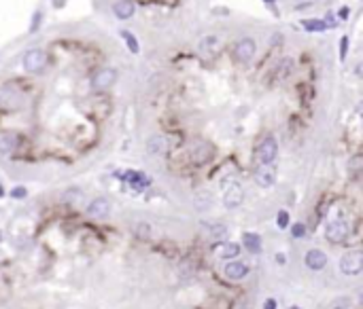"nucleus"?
Returning a JSON list of instances; mask_svg holds the SVG:
<instances>
[{"label":"nucleus","mask_w":363,"mask_h":309,"mask_svg":"<svg viewBox=\"0 0 363 309\" xmlns=\"http://www.w3.org/2000/svg\"><path fill=\"white\" fill-rule=\"evenodd\" d=\"M264 309H276V301H274V299H267L266 303H264Z\"/></svg>","instance_id":"33"},{"label":"nucleus","mask_w":363,"mask_h":309,"mask_svg":"<svg viewBox=\"0 0 363 309\" xmlns=\"http://www.w3.org/2000/svg\"><path fill=\"white\" fill-rule=\"evenodd\" d=\"M115 81H117V72L113 68H102L92 76V87L96 91H106L115 85Z\"/></svg>","instance_id":"4"},{"label":"nucleus","mask_w":363,"mask_h":309,"mask_svg":"<svg viewBox=\"0 0 363 309\" xmlns=\"http://www.w3.org/2000/svg\"><path fill=\"white\" fill-rule=\"evenodd\" d=\"M242 242H244V248L251 254L261 252V237L257 233H244V235H242Z\"/></svg>","instance_id":"16"},{"label":"nucleus","mask_w":363,"mask_h":309,"mask_svg":"<svg viewBox=\"0 0 363 309\" xmlns=\"http://www.w3.org/2000/svg\"><path fill=\"white\" fill-rule=\"evenodd\" d=\"M223 273H225V278H229V280H244L248 275V267L240 261H229L225 269H223Z\"/></svg>","instance_id":"11"},{"label":"nucleus","mask_w":363,"mask_h":309,"mask_svg":"<svg viewBox=\"0 0 363 309\" xmlns=\"http://www.w3.org/2000/svg\"><path fill=\"white\" fill-rule=\"evenodd\" d=\"M15 146H17V138L13 136V133H4V136H0V153L9 154V153L15 151Z\"/></svg>","instance_id":"18"},{"label":"nucleus","mask_w":363,"mask_h":309,"mask_svg":"<svg viewBox=\"0 0 363 309\" xmlns=\"http://www.w3.org/2000/svg\"><path fill=\"white\" fill-rule=\"evenodd\" d=\"M266 2H267V4H272V2H274V0H266Z\"/></svg>","instance_id":"35"},{"label":"nucleus","mask_w":363,"mask_h":309,"mask_svg":"<svg viewBox=\"0 0 363 309\" xmlns=\"http://www.w3.org/2000/svg\"><path fill=\"white\" fill-rule=\"evenodd\" d=\"M363 269V254L359 250H353V252H346L340 259V271L344 275H359Z\"/></svg>","instance_id":"1"},{"label":"nucleus","mask_w":363,"mask_h":309,"mask_svg":"<svg viewBox=\"0 0 363 309\" xmlns=\"http://www.w3.org/2000/svg\"><path fill=\"white\" fill-rule=\"evenodd\" d=\"M123 178H125L127 182H130L136 191H143L145 186L149 184V178L143 176V174H138V172H125V174H123Z\"/></svg>","instance_id":"17"},{"label":"nucleus","mask_w":363,"mask_h":309,"mask_svg":"<svg viewBox=\"0 0 363 309\" xmlns=\"http://www.w3.org/2000/svg\"><path fill=\"white\" fill-rule=\"evenodd\" d=\"M276 224H278V229H287V227H289V214H287L285 210H280L278 214H276Z\"/></svg>","instance_id":"24"},{"label":"nucleus","mask_w":363,"mask_h":309,"mask_svg":"<svg viewBox=\"0 0 363 309\" xmlns=\"http://www.w3.org/2000/svg\"><path fill=\"white\" fill-rule=\"evenodd\" d=\"M11 195L15 197V199H22V197H25V195H28V191H25L24 186H15V189L11 191Z\"/></svg>","instance_id":"28"},{"label":"nucleus","mask_w":363,"mask_h":309,"mask_svg":"<svg viewBox=\"0 0 363 309\" xmlns=\"http://www.w3.org/2000/svg\"><path fill=\"white\" fill-rule=\"evenodd\" d=\"M348 53V36H342L340 38V60H344Z\"/></svg>","instance_id":"27"},{"label":"nucleus","mask_w":363,"mask_h":309,"mask_svg":"<svg viewBox=\"0 0 363 309\" xmlns=\"http://www.w3.org/2000/svg\"><path fill=\"white\" fill-rule=\"evenodd\" d=\"M146 151H149L151 154L168 153V138H166V136H153L149 142H146Z\"/></svg>","instance_id":"14"},{"label":"nucleus","mask_w":363,"mask_h":309,"mask_svg":"<svg viewBox=\"0 0 363 309\" xmlns=\"http://www.w3.org/2000/svg\"><path fill=\"white\" fill-rule=\"evenodd\" d=\"M238 254H240V246L234 242H227L219 248V256H223V259H236Z\"/></svg>","instance_id":"19"},{"label":"nucleus","mask_w":363,"mask_h":309,"mask_svg":"<svg viewBox=\"0 0 363 309\" xmlns=\"http://www.w3.org/2000/svg\"><path fill=\"white\" fill-rule=\"evenodd\" d=\"M274 180H276V174H274V170L270 165H261L257 172H255V182H257L259 186H264V189H270V186L274 184Z\"/></svg>","instance_id":"13"},{"label":"nucleus","mask_w":363,"mask_h":309,"mask_svg":"<svg viewBox=\"0 0 363 309\" xmlns=\"http://www.w3.org/2000/svg\"><path fill=\"white\" fill-rule=\"evenodd\" d=\"M302 25H304V30H308V32H323L325 30L323 19H304Z\"/></svg>","instance_id":"20"},{"label":"nucleus","mask_w":363,"mask_h":309,"mask_svg":"<svg viewBox=\"0 0 363 309\" xmlns=\"http://www.w3.org/2000/svg\"><path fill=\"white\" fill-rule=\"evenodd\" d=\"M113 11L119 19H130L134 15V2H130V0H119V2L113 6Z\"/></svg>","instance_id":"15"},{"label":"nucleus","mask_w":363,"mask_h":309,"mask_svg":"<svg viewBox=\"0 0 363 309\" xmlns=\"http://www.w3.org/2000/svg\"><path fill=\"white\" fill-rule=\"evenodd\" d=\"M45 64H47V53H45L43 49H30L25 51L24 55V68L28 70V72H41L45 68Z\"/></svg>","instance_id":"3"},{"label":"nucleus","mask_w":363,"mask_h":309,"mask_svg":"<svg viewBox=\"0 0 363 309\" xmlns=\"http://www.w3.org/2000/svg\"><path fill=\"white\" fill-rule=\"evenodd\" d=\"M291 66H293L291 60H283V62H280V66L276 68V79H278V81L287 79V76H289V72H291Z\"/></svg>","instance_id":"23"},{"label":"nucleus","mask_w":363,"mask_h":309,"mask_svg":"<svg viewBox=\"0 0 363 309\" xmlns=\"http://www.w3.org/2000/svg\"><path fill=\"white\" fill-rule=\"evenodd\" d=\"M134 231H136L138 237H149V231H151V229H149V224H146V222H138Z\"/></svg>","instance_id":"25"},{"label":"nucleus","mask_w":363,"mask_h":309,"mask_svg":"<svg viewBox=\"0 0 363 309\" xmlns=\"http://www.w3.org/2000/svg\"><path fill=\"white\" fill-rule=\"evenodd\" d=\"M276 154H278V144H276V140H274V138H266L264 142L259 144L257 159H259L261 165H270L272 161L276 159Z\"/></svg>","instance_id":"6"},{"label":"nucleus","mask_w":363,"mask_h":309,"mask_svg":"<svg viewBox=\"0 0 363 309\" xmlns=\"http://www.w3.org/2000/svg\"><path fill=\"white\" fill-rule=\"evenodd\" d=\"M285 254H276V263H280V265H285Z\"/></svg>","instance_id":"34"},{"label":"nucleus","mask_w":363,"mask_h":309,"mask_svg":"<svg viewBox=\"0 0 363 309\" xmlns=\"http://www.w3.org/2000/svg\"><path fill=\"white\" fill-rule=\"evenodd\" d=\"M348 222L346 221H334V222H329L327 224V229H325V235H327V240L329 242H334V243H340L344 242L348 237Z\"/></svg>","instance_id":"7"},{"label":"nucleus","mask_w":363,"mask_h":309,"mask_svg":"<svg viewBox=\"0 0 363 309\" xmlns=\"http://www.w3.org/2000/svg\"><path fill=\"white\" fill-rule=\"evenodd\" d=\"M19 104V93L11 85L0 87V106L2 108H15Z\"/></svg>","instance_id":"12"},{"label":"nucleus","mask_w":363,"mask_h":309,"mask_svg":"<svg viewBox=\"0 0 363 309\" xmlns=\"http://www.w3.org/2000/svg\"><path fill=\"white\" fill-rule=\"evenodd\" d=\"M64 199H66V201H68V199H74V201H79V199H81V191L70 189V191L66 193V195H64Z\"/></svg>","instance_id":"29"},{"label":"nucleus","mask_w":363,"mask_h":309,"mask_svg":"<svg viewBox=\"0 0 363 309\" xmlns=\"http://www.w3.org/2000/svg\"><path fill=\"white\" fill-rule=\"evenodd\" d=\"M242 199H244V191H242V186L236 182V180H229L225 184V193H223V205L229 210L238 208L242 203Z\"/></svg>","instance_id":"2"},{"label":"nucleus","mask_w":363,"mask_h":309,"mask_svg":"<svg viewBox=\"0 0 363 309\" xmlns=\"http://www.w3.org/2000/svg\"><path fill=\"white\" fill-rule=\"evenodd\" d=\"M323 22H325V28H327V25H329V28H336V25H338V22L334 19V15H331V13H327V17H325Z\"/></svg>","instance_id":"30"},{"label":"nucleus","mask_w":363,"mask_h":309,"mask_svg":"<svg viewBox=\"0 0 363 309\" xmlns=\"http://www.w3.org/2000/svg\"><path fill=\"white\" fill-rule=\"evenodd\" d=\"M108 212H111V201L104 199V197L94 199V201L87 205V214L92 218H106Z\"/></svg>","instance_id":"10"},{"label":"nucleus","mask_w":363,"mask_h":309,"mask_svg":"<svg viewBox=\"0 0 363 309\" xmlns=\"http://www.w3.org/2000/svg\"><path fill=\"white\" fill-rule=\"evenodd\" d=\"M304 263H306V267H308V269H312V271H318V269H323L325 265H327V254H325L323 250H318V248L308 250V252H306Z\"/></svg>","instance_id":"9"},{"label":"nucleus","mask_w":363,"mask_h":309,"mask_svg":"<svg viewBox=\"0 0 363 309\" xmlns=\"http://www.w3.org/2000/svg\"><path fill=\"white\" fill-rule=\"evenodd\" d=\"M210 157H213V146L208 142L200 140V142H195L191 146V161H194L195 165H204L206 161H210Z\"/></svg>","instance_id":"8"},{"label":"nucleus","mask_w":363,"mask_h":309,"mask_svg":"<svg viewBox=\"0 0 363 309\" xmlns=\"http://www.w3.org/2000/svg\"><path fill=\"white\" fill-rule=\"evenodd\" d=\"M291 309H297V307H291Z\"/></svg>","instance_id":"36"},{"label":"nucleus","mask_w":363,"mask_h":309,"mask_svg":"<svg viewBox=\"0 0 363 309\" xmlns=\"http://www.w3.org/2000/svg\"><path fill=\"white\" fill-rule=\"evenodd\" d=\"M338 15H340V19H348V15H350V9H348V6H342V9L338 11Z\"/></svg>","instance_id":"31"},{"label":"nucleus","mask_w":363,"mask_h":309,"mask_svg":"<svg viewBox=\"0 0 363 309\" xmlns=\"http://www.w3.org/2000/svg\"><path fill=\"white\" fill-rule=\"evenodd\" d=\"M200 47H202V51H215L217 47H219V36H215V34L204 36L202 43H200Z\"/></svg>","instance_id":"22"},{"label":"nucleus","mask_w":363,"mask_h":309,"mask_svg":"<svg viewBox=\"0 0 363 309\" xmlns=\"http://www.w3.org/2000/svg\"><path fill=\"white\" fill-rule=\"evenodd\" d=\"M38 22H41V13H36V15H34V22H32V25H30V30H32V32H34V30L38 28Z\"/></svg>","instance_id":"32"},{"label":"nucleus","mask_w":363,"mask_h":309,"mask_svg":"<svg viewBox=\"0 0 363 309\" xmlns=\"http://www.w3.org/2000/svg\"><path fill=\"white\" fill-rule=\"evenodd\" d=\"M255 51H257V47H255L253 38H240V41L234 44V57L240 64H248V62H251L253 57H255Z\"/></svg>","instance_id":"5"},{"label":"nucleus","mask_w":363,"mask_h":309,"mask_svg":"<svg viewBox=\"0 0 363 309\" xmlns=\"http://www.w3.org/2000/svg\"><path fill=\"white\" fill-rule=\"evenodd\" d=\"M291 233H293V237H304L306 235V227L302 222H295V224H293V229H291Z\"/></svg>","instance_id":"26"},{"label":"nucleus","mask_w":363,"mask_h":309,"mask_svg":"<svg viewBox=\"0 0 363 309\" xmlns=\"http://www.w3.org/2000/svg\"><path fill=\"white\" fill-rule=\"evenodd\" d=\"M121 38L125 41V44H127V49L132 51V53H138L140 51V47H138V41H136V36L132 34V32H127V30H123L121 32Z\"/></svg>","instance_id":"21"}]
</instances>
